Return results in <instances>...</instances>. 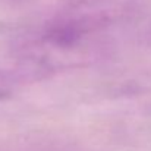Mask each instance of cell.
<instances>
[{"instance_id": "1", "label": "cell", "mask_w": 151, "mask_h": 151, "mask_svg": "<svg viewBox=\"0 0 151 151\" xmlns=\"http://www.w3.org/2000/svg\"><path fill=\"white\" fill-rule=\"evenodd\" d=\"M113 29V16L103 7H73L49 19L29 41L31 68L51 69L84 63L97 53Z\"/></svg>"}, {"instance_id": "2", "label": "cell", "mask_w": 151, "mask_h": 151, "mask_svg": "<svg viewBox=\"0 0 151 151\" xmlns=\"http://www.w3.org/2000/svg\"><path fill=\"white\" fill-rule=\"evenodd\" d=\"M6 93H7V88H6L3 84H0V99H3V97L6 96Z\"/></svg>"}]
</instances>
